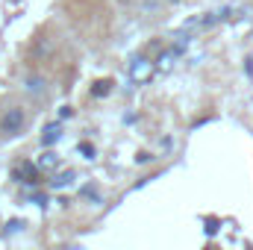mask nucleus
I'll return each instance as SVG.
<instances>
[{
    "mask_svg": "<svg viewBox=\"0 0 253 250\" xmlns=\"http://www.w3.org/2000/svg\"><path fill=\"white\" fill-rule=\"evenodd\" d=\"M12 180H15V183H24V186H36V183L42 180V171H39L36 162L24 159V162H18V165L12 168Z\"/></svg>",
    "mask_w": 253,
    "mask_h": 250,
    "instance_id": "2",
    "label": "nucleus"
},
{
    "mask_svg": "<svg viewBox=\"0 0 253 250\" xmlns=\"http://www.w3.org/2000/svg\"><path fill=\"white\" fill-rule=\"evenodd\" d=\"M24 91L33 94V97H44V94H47L44 77H42V74H27V77H24Z\"/></svg>",
    "mask_w": 253,
    "mask_h": 250,
    "instance_id": "4",
    "label": "nucleus"
},
{
    "mask_svg": "<svg viewBox=\"0 0 253 250\" xmlns=\"http://www.w3.org/2000/svg\"><path fill=\"white\" fill-rule=\"evenodd\" d=\"M153 62H147V59H135L132 62V68H129V77L135 80V83H147L150 77H153Z\"/></svg>",
    "mask_w": 253,
    "mask_h": 250,
    "instance_id": "5",
    "label": "nucleus"
},
{
    "mask_svg": "<svg viewBox=\"0 0 253 250\" xmlns=\"http://www.w3.org/2000/svg\"><path fill=\"white\" fill-rule=\"evenodd\" d=\"M53 50H56V44H53V39H47V36H39V39L33 42V59H36V62L50 59Z\"/></svg>",
    "mask_w": 253,
    "mask_h": 250,
    "instance_id": "3",
    "label": "nucleus"
},
{
    "mask_svg": "<svg viewBox=\"0 0 253 250\" xmlns=\"http://www.w3.org/2000/svg\"><path fill=\"white\" fill-rule=\"evenodd\" d=\"M59 129H62L59 124H50L47 129H44V135H42V144H44V147H50L53 141H59V135H62Z\"/></svg>",
    "mask_w": 253,
    "mask_h": 250,
    "instance_id": "7",
    "label": "nucleus"
},
{
    "mask_svg": "<svg viewBox=\"0 0 253 250\" xmlns=\"http://www.w3.org/2000/svg\"><path fill=\"white\" fill-rule=\"evenodd\" d=\"M36 165H39V171H53V168L59 165V156H56L53 150H47V153H42V156H39V162H36Z\"/></svg>",
    "mask_w": 253,
    "mask_h": 250,
    "instance_id": "6",
    "label": "nucleus"
},
{
    "mask_svg": "<svg viewBox=\"0 0 253 250\" xmlns=\"http://www.w3.org/2000/svg\"><path fill=\"white\" fill-rule=\"evenodd\" d=\"M30 124V112L21 103H12L0 112V141H12L18 135H24V129Z\"/></svg>",
    "mask_w": 253,
    "mask_h": 250,
    "instance_id": "1",
    "label": "nucleus"
},
{
    "mask_svg": "<svg viewBox=\"0 0 253 250\" xmlns=\"http://www.w3.org/2000/svg\"><path fill=\"white\" fill-rule=\"evenodd\" d=\"M109 91V83L103 80V83H97V88H94V94H106Z\"/></svg>",
    "mask_w": 253,
    "mask_h": 250,
    "instance_id": "8",
    "label": "nucleus"
},
{
    "mask_svg": "<svg viewBox=\"0 0 253 250\" xmlns=\"http://www.w3.org/2000/svg\"><path fill=\"white\" fill-rule=\"evenodd\" d=\"M80 150L85 153V159H94V147H88V144H80Z\"/></svg>",
    "mask_w": 253,
    "mask_h": 250,
    "instance_id": "9",
    "label": "nucleus"
}]
</instances>
